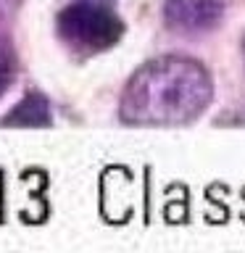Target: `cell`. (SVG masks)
Returning <instances> with one entry per match:
<instances>
[{
	"instance_id": "obj_1",
	"label": "cell",
	"mask_w": 245,
	"mask_h": 253,
	"mask_svg": "<svg viewBox=\"0 0 245 253\" xmlns=\"http://www.w3.org/2000/svg\"><path fill=\"white\" fill-rule=\"evenodd\" d=\"M211 79L195 61L161 58L132 77L122 116L137 124H182L205 108Z\"/></svg>"
},
{
	"instance_id": "obj_2",
	"label": "cell",
	"mask_w": 245,
	"mask_h": 253,
	"mask_svg": "<svg viewBox=\"0 0 245 253\" xmlns=\"http://www.w3.org/2000/svg\"><path fill=\"white\" fill-rule=\"evenodd\" d=\"M58 32L79 50L95 53L116 45L124 35V24L111 8L92 0H77L58 13Z\"/></svg>"
},
{
	"instance_id": "obj_3",
	"label": "cell",
	"mask_w": 245,
	"mask_h": 253,
	"mask_svg": "<svg viewBox=\"0 0 245 253\" xmlns=\"http://www.w3.org/2000/svg\"><path fill=\"white\" fill-rule=\"evenodd\" d=\"M166 19L187 32L211 29L221 19V0H166Z\"/></svg>"
},
{
	"instance_id": "obj_4",
	"label": "cell",
	"mask_w": 245,
	"mask_h": 253,
	"mask_svg": "<svg viewBox=\"0 0 245 253\" xmlns=\"http://www.w3.org/2000/svg\"><path fill=\"white\" fill-rule=\"evenodd\" d=\"M50 122V108L42 95H27L11 114L3 116L5 126H42Z\"/></svg>"
},
{
	"instance_id": "obj_5",
	"label": "cell",
	"mask_w": 245,
	"mask_h": 253,
	"mask_svg": "<svg viewBox=\"0 0 245 253\" xmlns=\"http://www.w3.org/2000/svg\"><path fill=\"white\" fill-rule=\"evenodd\" d=\"M243 47H245V45H243Z\"/></svg>"
}]
</instances>
